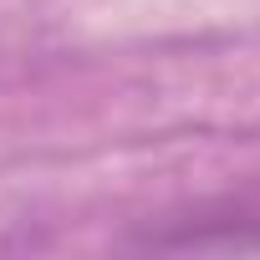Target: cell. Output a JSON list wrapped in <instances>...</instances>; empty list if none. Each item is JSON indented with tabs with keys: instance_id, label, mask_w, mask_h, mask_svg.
I'll return each instance as SVG.
<instances>
[{
	"instance_id": "obj_1",
	"label": "cell",
	"mask_w": 260,
	"mask_h": 260,
	"mask_svg": "<svg viewBox=\"0 0 260 260\" xmlns=\"http://www.w3.org/2000/svg\"><path fill=\"white\" fill-rule=\"evenodd\" d=\"M143 250H260V189L219 194L138 240Z\"/></svg>"
}]
</instances>
